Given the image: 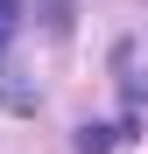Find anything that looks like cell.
Masks as SVG:
<instances>
[{
	"label": "cell",
	"mask_w": 148,
	"mask_h": 154,
	"mask_svg": "<svg viewBox=\"0 0 148 154\" xmlns=\"http://www.w3.org/2000/svg\"><path fill=\"white\" fill-rule=\"evenodd\" d=\"M14 21H21V0H0V42L14 35Z\"/></svg>",
	"instance_id": "obj_2"
},
{
	"label": "cell",
	"mask_w": 148,
	"mask_h": 154,
	"mask_svg": "<svg viewBox=\"0 0 148 154\" xmlns=\"http://www.w3.org/2000/svg\"><path fill=\"white\" fill-rule=\"evenodd\" d=\"M113 147V126H78V154H106Z\"/></svg>",
	"instance_id": "obj_1"
}]
</instances>
